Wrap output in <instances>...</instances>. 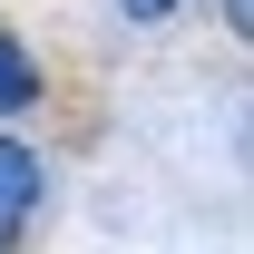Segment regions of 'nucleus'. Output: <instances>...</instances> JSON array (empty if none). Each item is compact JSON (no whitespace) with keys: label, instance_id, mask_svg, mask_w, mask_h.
<instances>
[{"label":"nucleus","instance_id":"f03ea898","mask_svg":"<svg viewBox=\"0 0 254 254\" xmlns=\"http://www.w3.org/2000/svg\"><path fill=\"white\" fill-rule=\"evenodd\" d=\"M30 98H39V68L20 59V39L0 30V108H30Z\"/></svg>","mask_w":254,"mask_h":254},{"label":"nucleus","instance_id":"f257e3e1","mask_svg":"<svg viewBox=\"0 0 254 254\" xmlns=\"http://www.w3.org/2000/svg\"><path fill=\"white\" fill-rule=\"evenodd\" d=\"M39 205V157L20 147V137H0V235H20Z\"/></svg>","mask_w":254,"mask_h":254},{"label":"nucleus","instance_id":"20e7f679","mask_svg":"<svg viewBox=\"0 0 254 254\" xmlns=\"http://www.w3.org/2000/svg\"><path fill=\"white\" fill-rule=\"evenodd\" d=\"M225 10H235V30H245V0H225Z\"/></svg>","mask_w":254,"mask_h":254},{"label":"nucleus","instance_id":"7ed1b4c3","mask_svg":"<svg viewBox=\"0 0 254 254\" xmlns=\"http://www.w3.org/2000/svg\"><path fill=\"white\" fill-rule=\"evenodd\" d=\"M127 20H166V10H176V0H118Z\"/></svg>","mask_w":254,"mask_h":254}]
</instances>
